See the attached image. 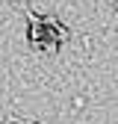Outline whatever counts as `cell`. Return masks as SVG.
Returning <instances> with one entry per match:
<instances>
[{
	"instance_id": "3957f363",
	"label": "cell",
	"mask_w": 118,
	"mask_h": 124,
	"mask_svg": "<svg viewBox=\"0 0 118 124\" xmlns=\"http://www.w3.org/2000/svg\"><path fill=\"white\" fill-rule=\"evenodd\" d=\"M41 50H44V53H56V50H59V41H53V39H47V41L41 44Z\"/></svg>"
},
{
	"instance_id": "6da1fadb",
	"label": "cell",
	"mask_w": 118,
	"mask_h": 124,
	"mask_svg": "<svg viewBox=\"0 0 118 124\" xmlns=\"http://www.w3.org/2000/svg\"><path fill=\"white\" fill-rule=\"evenodd\" d=\"M27 21H30V41H33L36 47H41V44L50 39V36H47V30H44V24H41V15H33V12H30V15H27Z\"/></svg>"
},
{
	"instance_id": "277c9868",
	"label": "cell",
	"mask_w": 118,
	"mask_h": 124,
	"mask_svg": "<svg viewBox=\"0 0 118 124\" xmlns=\"http://www.w3.org/2000/svg\"><path fill=\"white\" fill-rule=\"evenodd\" d=\"M15 3H27V0H15Z\"/></svg>"
},
{
	"instance_id": "7a4b0ae2",
	"label": "cell",
	"mask_w": 118,
	"mask_h": 124,
	"mask_svg": "<svg viewBox=\"0 0 118 124\" xmlns=\"http://www.w3.org/2000/svg\"><path fill=\"white\" fill-rule=\"evenodd\" d=\"M41 24H44V30H47V36L53 39V41H65L71 33H68V27L65 24H59L53 15H47V18H41Z\"/></svg>"
}]
</instances>
